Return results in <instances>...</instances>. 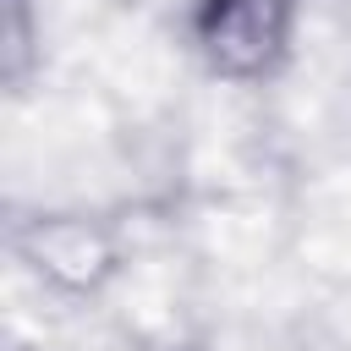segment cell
Listing matches in <instances>:
<instances>
[{
  "label": "cell",
  "instance_id": "obj_1",
  "mask_svg": "<svg viewBox=\"0 0 351 351\" xmlns=\"http://www.w3.org/2000/svg\"><path fill=\"white\" fill-rule=\"evenodd\" d=\"M302 0H186L181 38L219 82H263L291 60Z\"/></svg>",
  "mask_w": 351,
  "mask_h": 351
},
{
  "label": "cell",
  "instance_id": "obj_3",
  "mask_svg": "<svg viewBox=\"0 0 351 351\" xmlns=\"http://www.w3.org/2000/svg\"><path fill=\"white\" fill-rule=\"evenodd\" d=\"M38 16H33V0H0V77L11 93H22V82L33 77L38 66Z\"/></svg>",
  "mask_w": 351,
  "mask_h": 351
},
{
  "label": "cell",
  "instance_id": "obj_2",
  "mask_svg": "<svg viewBox=\"0 0 351 351\" xmlns=\"http://www.w3.org/2000/svg\"><path fill=\"white\" fill-rule=\"evenodd\" d=\"M16 258L55 296H99L121 269V241L93 214H33L16 225Z\"/></svg>",
  "mask_w": 351,
  "mask_h": 351
}]
</instances>
